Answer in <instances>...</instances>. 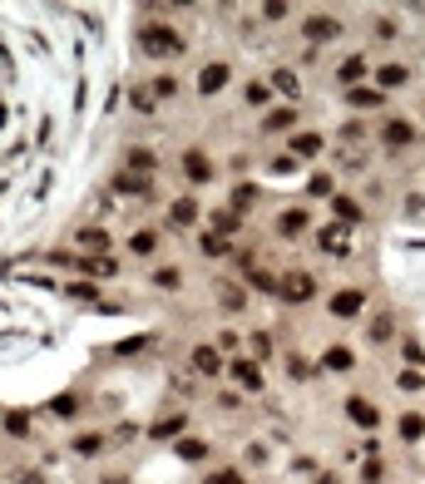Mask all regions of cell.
Returning <instances> with one entry per match:
<instances>
[{
    "label": "cell",
    "mask_w": 425,
    "mask_h": 484,
    "mask_svg": "<svg viewBox=\"0 0 425 484\" xmlns=\"http://www.w3.org/2000/svg\"><path fill=\"white\" fill-rule=\"evenodd\" d=\"M139 50L149 60H173V55H183V35L168 30V25H144L139 30Z\"/></svg>",
    "instance_id": "cell-1"
},
{
    "label": "cell",
    "mask_w": 425,
    "mask_h": 484,
    "mask_svg": "<svg viewBox=\"0 0 425 484\" xmlns=\"http://www.w3.org/2000/svg\"><path fill=\"white\" fill-rule=\"evenodd\" d=\"M282 301H292V306H302V301H312L317 296V282H312V272H287L282 277V291H277Z\"/></svg>",
    "instance_id": "cell-2"
},
{
    "label": "cell",
    "mask_w": 425,
    "mask_h": 484,
    "mask_svg": "<svg viewBox=\"0 0 425 484\" xmlns=\"http://www.w3.org/2000/svg\"><path fill=\"white\" fill-rule=\"evenodd\" d=\"M317 247L326 252V257H351V237H346V227H341V222L321 227V232H317Z\"/></svg>",
    "instance_id": "cell-3"
},
{
    "label": "cell",
    "mask_w": 425,
    "mask_h": 484,
    "mask_svg": "<svg viewBox=\"0 0 425 484\" xmlns=\"http://www.w3.org/2000/svg\"><path fill=\"white\" fill-rule=\"evenodd\" d=\"M346 415H351V425H361V430H376V425H381V410H376L366 395H351V400H346Z\"/></svg>",
    "instance_id": "cell-4"
},
{
    "label": "cell",
    "mask_w": 425,
    "mask_h": 484,
    "mask_svg": "<svg viewBox=\"0 0 425 484\" xmlns=\"http://www.w3.org/2000/svg\"><path fill=\"white\" fill-rule=\"evenodd\" d=\"M381 144H386V149H406V144H416V124H406V119H386Z\"/></svg>",
    "instance_id": "cell-5"
},
{
    "label": "cell",
    "mask_w": 425,
    "mask_h": 484,
    "mask_svg": "<svg viewBox=\"0 0 425 484\" xmlns=\"http://www.w3.org/2000/svg\"><path fill=\"white\" fill-rule=\"evenodd\" d=\"M361 306H366V291L361 287H341L331 296V316H356Z\"/></svg>",
    "instance_id": "cell-6"
},
{
    "label": "cell",
    "mask_w": 425,
    "mask_h": 484,
    "mask_svg": "<svg viewBox=\"0 0 425 484\" xmlns=\"http://www.w3.org/2000/svg\"><path fill=\"white\" fill-rule=\"evenodd\" d=\"M183 173H188V183H208V178H212V158L203 154V149L183 154Z\"/></svg>",
    "instance_id": "cell-7"
},
{
    "label": "cell",
    "mask_w": 425,
    "mask_h": 484,
    "mask_svg": "<svg viewBox=\"0 0 425 484\" xmlns=\"http://www.w3.org/2000/svg\"><path fill=\"white\" fill-rule=\"evenodd\" d=\"M351 366H356V356H351L346 346H326V351H321V371H331V376H346Z\"/></svg>",
    "instance_id": "cell-8"
},
{
    "label": "cell",
    "mask_w": 425,
    "mask_h": 484,
    "mask_svg": "<svg viewBox=\"0 0 425 484\" xmlns=\"http://www.w3.org/2000/svg\"><path fill=\"white\" fill-rule=\"evenodd\" d=\"M307 40H336L341 35V20H331V15H307Z\"/></svg>",
    "instance_id": "cell-9"
},
{
    "label": "cell",
    "mask_w": 425,
    "mask_h": 484,
    "mask_svg": "<svg viewBox=\"0 0 425 484\" xmlns=\"http://www.w3.org/2000/svg\"><path fill=\"white\" fill-rule=\"evenodd\" d=\"M188 361H193L198 376H217V371H222V351H217V346H198Z\"/></svg>",
    "instance_id": "cell-10"
},
{
    "label": "cell",
    "mask_w": 425,
    "mask_h": 484,
    "mask_svg": "<svg viewBox=\"0 0 425 484\" xmlns=\"http://www.w3.org/2000/svg\"><path fill=\"white\" fill-rule=\"evenodd\" d=\"M222 85H227V65H222V60H217V65H203V75H198V95L212 99Z\"/></svg>",
    "instance_id": "cell-11"
},
{
    "label": "cell",
    "mask_w": 425,
    "mask_h": 484,
    "mask_svg": "<svg viewBox=\"0 0 425 484\" xmlns=\"http://www.w3.org/2000/svg\"><path fill=\"white\" fill-rule=\"evenodd\" d=\"M346 104H351V109H381L386 95H381L376 85H356V90H346Z\"/></svg>",
    "instance_id": "cell-12"
},
{
    "label": "cell",
    "mask_w": 425,
    "mask_h": 484,
    "mask_svg": "<svg viewBox=\"0 0 425 484\" xmlns=\"http://www.w3.org/2000/svg\"><path fill=\"white\" fill-rule=\"evenodd\" d=\"M287 154H292V158H312V154H321V134H312V129H302V134H292V144H287Z\"/></svg>",
    "instance_id": "cell-13"
},
{
    "label": "cell",
    "mask_w": 425,
    "mask_h": 484,
    "mask_svg": "<svg viewBox=\"0 0 425 484\" xmlns=\"http://www.w3.org/2000/svg\"><path fill=\"white\" fill-rule=\"evenodd\" d=\"M232 376L242 390H262V366L257 361H232Z\"/></svg>",
    "instance_id": "cell-14"
},
{
    "label": "cell",
    "mask_w": 425,
    "mask_h": 484,
    "mask_svg": "<svg viewBox=\"0 0 425 484\" xmlns=\"http://www.w3.org/2000/svg\"><path fill=\"white\" fill-rule=\"evenodd\" d=\"M168 222H173V227H193V222H198V203H193V198H178V203L168 208Z\"/></svg>",
    "instance_id": "cell-15"
},
{
    "label": "cell",
    "mask_w": 425,
    "mask_h": 484,
    "mask_svg": "<svg viewBox=\"0 0 425 484\" xmlns=\"http://www.w3.org/2000/svg\"><path fill=\"white\" fill-rule=\"evenodd\" d=\"M277 232H282V237H297V232H307V208H287V213L277 217Z\"/></svg>",
    "instance_id": "cell-16"
},
{
    "label": "cell",
    "mask_w": 425,
    "mask_h": 484,
    "mask_svg": "<svg viewBox=\"0 0 425 484\" xmlns=\"http://www.w3.org/2000/svg\"><path fill=\"white\" fill-rule=\"evenodd\" d=\"M331 213H336V222H341V227H351V222H361V203H356V198H331Z\"/></svg>",
    "instance_id": "cell-17"
},
{
    "label": "cell",
    "mask_w": 425,
    "mask_h": 484,
    "mask_svg": "<svg viewBox=\"0 0 425 484\" xmlns=\"http://www.w3.org/2000/svg\"><path fill=\"white\" fill-rule=\"evenodd\" d=\"M406 80H411V70H406V65H386V70L376 75V90L386 95V90H396V85H406Z\"/></svg>",
    "instance_id": "cell-18"
},
{
    "label": "cell",
    "mask_w": 425,
    "mask_h": 484,
    "mask_svg": "<svg viewBox=\"0 0 425 484\" xmlns=\"http://www.w3.org/2000/svg\"><path fill=\"white\" fill-rule=\"evenodd\" d=\"M178 430H183V415L173 410V415H163V420H154V430H149V435H154V440H168V435H178Z\"/></svg>",
    "instance_id": "cell-19"
},
{
    "label": "cell",
    "mask_w": 425,
    "mask_h": 484,
    "mask_svg": "<svg viewBox=\"0 0 425 484\" xmlns=\"http://www.w3.org/2000/svg\"><path fill=\"white\" fill-rule=\"evenodd\" d=\"M154 247H158V237H154V232H149V227H144V232H134V237H129V252H134V257H149V252H154Z\"/></svg>",
    "instance_id": "cell-20"
},
{
    "label": "cell",
    "mask_w": 425,
    "mask_h": 484,
    "mask_svg": "<svg viewBox=\"0 0 425 484\" xmlns=\"http://www.w3.org/2000/svg\"><path fill=\"white\" fill-rule=\"evenodd\" d=\"M80 267H85V272H95V277H114V272H119V262H114V257H85Z\"/></svg>",
    "instance_id": "cell-21"
},
{
    "label": "cell",
    "mask_w": 425,
    "mask_h": 484,
    "mask_svg": "<svg viewBox=\"0 0 425 484\" xmlns=\"http://www.w3.org/2000/svg\"><path fill=\"white\" fill-rule=\"evenodd\" d=\"M173 450H178V460H188V465H193V460H203V455H208V445H203V440H178V445H173Z\"/></svg>",
    "instance_id": "cell-22"
},
{
    "label": "cell",
    "mask_w": 425,
    "mask_h": 484,
    "mask_svg": "<svg viewBox=\"0 0 425 484\" xmlns=\"http://www.w3.org/2000/svg\"><path fill=\"white\" fill-rule=\"evenodd\" d=\"M272 90H282V95H292V99H297V90H302V80H297L292 70H277V75H272Z\"/></svg>",
    "instance_id": "cell-23"
},
{
    "label": "cell",
    "mask_w": 425,
    "mask_h": 484,
    "mask_svg": "<svg viewBox=\"0 0 425 484\" xmlns=\"http://www.w3.org/2000/svg\"><path fill=\"white\" fill-rule=\"evenodd\" d=\"M154 287H163V291L173 287V291H178V287H183V272H178V267H158V272H154Z\"/></svg>",
    "instance_id": "cell-24"
},
{
    "label": "cell",
    "mask_w": 425,
    "mask_h": 484,
    "mask_svg": "<svg viewBox=\"0 0 425 484\" xmlns=\"http://www.w3.org/2000/svg\"><path fill=\"white\" fill-rule=\"evenodd\" d=\"M203 257H227V237H217V232H203Z\"/></svg>",
    "instance_id": "cell-25"
},
{
    "label": "cell",
    "mask_w": 425,
    "mask_h": 484,
    "mask_svg": "<svg viewBox=\"0 0 425 484\" xmlns=\"http://www.w3.org/2000/svg\"><path fill=\"white\" fill-rule=\"evenodd\" d=\"M242 99H247V104H252V109H267V99H272V90H267V85H257V80H252V85H247V90H242Z\"/></svg>",
    "instance_id": "cell-26"
},
{
    "label": "cell",
    "mask_w": 425,
    "mask_h": 484,
    "mask_svg": "<svg viewBox=\"0 0 425 484\" xmlns=\"http://www.w3.org/2000/svg\"><path fill=\"white\" fill-rule=\"evenodd\" d=\"M129 168H139V173L149 178V173H154V154H149V149H129Z\"/></svg>",
    "instance_id": "cell-27"
},
{
    "label": "cell",
    "mask_w": 425,
    "mask_h": 484,
    "mask_svg": "<svg viewBox=\"0 0 425 484\" xmlns=\"http://www.w3.org/2000/svg\"><path fill=\"white\" fill-rule=\"evenodd\" d=\"M212 227H217V237H222V232H237V213H232V208H217V213H212Z\"/></svg>",
    "instance_id": "cell-28"
},
{
    "label": "cell",
    "mask_w": 425,
    "mask_h": 484,
    "mask_svg": "<svg viewBox=\"0 0 425 484\" xmlns=\"http://www.w3.org/2000/svg\"><path fill=\"white\" fill-rule=\"evenodd\" d=\"M50 415L70 420V415H80V400H75V395H60V400H50Z\"/></svg>",
    "instance_id": "cell-29"
},
{
    "label": "cell",
    "mask_w": 425,
    "mask_h": 484,
    "mask_svg": "<svg viewBox=\"0 0 425 484\" xmlns=\"http://www.w3.org/2000/svg\"><path fill=\"white\" fill-rule=\"evenodd\" d=\"M70 450H75V455H99V450H104V435H80Z\"/></svg>",
    "instance_id": "cell-30"
},
{
    "label": "cell",
    "mask_w": 425,
    "mask_h": 484,
    "mask_svg": "<svg viewBox=\"0 0 425 484\" xmlns=\"http://www.w3.org/2000/svg\"><path fill=\"white\" fill-rule=\"evenodd\" d=\"M425 435V415H406L401 420V440H421Z\"/></svg>",
    "instance_id": "cell-31"
},
{
    "label": "cell",
    "mask_w": 425,
    "mask_h": 484,
    "mask_svg": "<svg viewBox=\"0 0 425 484\" xmlns=\"http://www.w3.org/2000/svg\"><path fill=\"white\" fill-rule=\"evenodd\" d=\"M297 124V114L292 109H277V114H267V134H277V129H292Z\"/></svg>",
    "instance_id": "cell-32"
},
{
    "label": "cell",
    "mask_w": 425,
    "mask_h": 484,
    "mask_svg": "<svg viewBox=\"0 0 425 484\" xmlns=\"http://www.w3.org/2000/svg\"><path fill=\"white\" fill-rule=\"evenodd\" d=\"M80 242H85V247H95V252H104V247H109L104 227H85V232H80Z\"/></svg>",
    "instance_id": "cell-33"
},
{
    "label": "cell",
    "mask_w": 425,
    "mask_h": 484,
    "mask_svg": "<svg viewBox=\"0 0 425 484\" xmlns=\"http://www.w3.org/2000/svg\"><path fill=\"white\" fill-rule=\"evenodd\" d=\"M178 95V80H173V75H158V80H154V99H173Z\"/></svg>",
    "instance_id": "cell-34"
},
{
    "label": "cell",
    "mask_w": 425,
    "mask_h": 484,
    "mask_svg": "<svg viewBox=\"0 0 425 484\" xmlns=\"http://www.w3.org/2000/svg\"><path fill=\"white\" fill-rule=\"evenodd\" d=\"M366 75V55H351L346 65H341V80H361Z\"/></svg>",
    "instance_id": "cell-35"
},
{
    "label": "cell",
    "mask_w": 425,
    "mask_h": 484,
    "mask_svg": "<svg viewBox=\"0 0 425 484\" xmlns=\"http://www.w3.org/2000/svg\"><path fill=\"white\" fill-rule=\"evenodd\" d=\"M247 203H257V188H252V183H242V188L232 193V213H242Z\"/></svg>",
    "instance_id": "cell-36"
},
{
    "label": "cell",
    "mask_w": 425,
    "mask_h": 484,
    "mask_svg": "<svg viewBox=\"0 0 425 484\" xmlns=\"http://www.w3.org/2000/svg\"><path fill=\"white\" fill-rule=\"evenodd\" d=\"M208 484H247V480H242V470H212Z\"/></svg>",
    "instance_id": "cell-37"
},
{
    "label": "cell",
    "mask_w": 425,
    "mask_h": 484,
    "mask_svg": "<svg viewBox=\"0 0 425 484\" xmlns=\"http://www.w3.org/2000/svg\"><path fill=\"white\" fill-rule=\"evenodd\" d=\"M272 173H277V178H287V173H297V158H292V154H282V158H272Z\"/></svg>",
    "instance_id": "cell-38"
},
{
    "label": "cell",
    "mask_w": 425,
    "mask_h": 484,
    "mask_svg": "<svg viewBox=\"0 0 425 484\" xmlns=\"http://www.w3.org/2000/svg\"><path fill=\"white\" fill-rule=\"evenodd\" d=\"M371 341H391V316H376L371 321Z\"/></svg>",
    "instance_id": "cell-39"
},
{
    "label": "cell",
    "mask_w": 425,
    "mask_h": 484,
    "mask_svg": "<svg viewBox=\"0 0 425 484\" xmlns=\"http://www.w3.org/2000/svg\"><path fill=\"white\" fill-rule=\"evenodd\" d=\"M396 386H401V390H425V376H421V371H401Z\"/></svg>",
    "instance_id": "cell-40"
},
{
    "label": "cell",
    "mask_w": 425,
    "mask_h": 484,
    "mask_svg": "<svg viewBox=\"0 0 425 484\" xmlns=\"http://www.w3.org/2000/svg\"><path fill=\"white\" fill-rule=\"evenodd\" d=\"M307 188H312V198H336V193H331V178H326V173H317Z\"/></svg>",
    "instance_id": "cell-41"
},
{
    "label": "cell",
    "mask_w": 425,
    "mask_h": 484,
    "mask_svg": "<svg viewBox=\"0 0 425 484\" xmlns=\"http://www.w3.org/2000/svg\"><path fill=\"white\" fill-rule=\"evenodd\" d=\"M5 430H10V435H25L30 420H25V415H5Z\"/></svg>",
    "instance_id": "cell-42"
},
{
    "label": "cell",
    "mask_w": 425,
    "mask_h": 484,
    "mask_svg": "<svg viewBox=\"0 0 425 484\" xmlns=\"http://www.w3.org/2000/svg\"><path fill=\"white\" fill-rule=\"evenodd\" d=\"M287 366H292V376H297V381H307V376H312V366H307V361H302V356H292V361H287Z\"/></svg>",
    "instance_id": "cell-43"
},
{
    "label": "cell",
    "mask_w": 425,
    "mask_h": 484,
    "mask_svg": "<svg viewBox=\"0 0 425 484\" xmlns=\"http://www.w3.org/2000/svg\"><path fill=\"white\" fill-rule=\"evenodd\" d=\"M317 484H336V475H317Z\"/></svg>",
    "instance_id": "cell-44"
}]
</instances>
